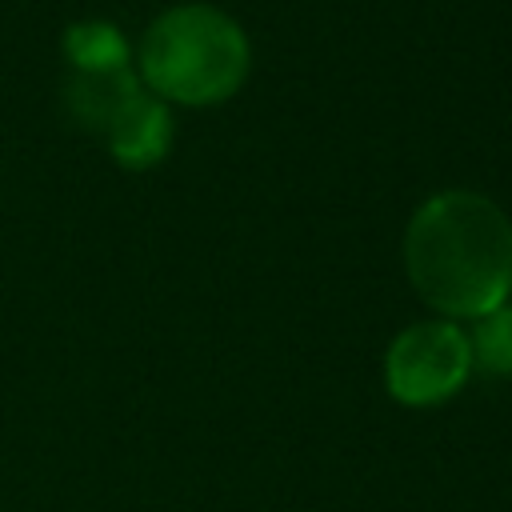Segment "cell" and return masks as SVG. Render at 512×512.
Returning a JSON list of instances; mask_svg holds the SVG:
<instances>
[{"mask_svg": "<svg viewBox=\"0 0 512 512\" xmlns=\"http://www.w3.org/2000/svg\"><path fill=\"white\" fill-rule=\"evenodd\" d=\"M404 268L436 312L480 320L512 296V220L480 192H436L408 220Z\"/></svg>", "mask_w": 512, "mask_h": 512, "instance_id": "obj_1", "label": "cell"}, {"mask_svg": "<svg viewBox=\"0 0 512 512\" xmlns=\"http://www.w3.org/2000/svg\"><path fill=\"white\" fill-rule=\"evenodd\" d=\"M136 60L140 80L156 100L188 108L220 104L248 76V36L212 4H180L148 24Z\"/></svg>", "mask_w": 512, "mask_h": 512, "instance_id": "obj_2", "label": "cell"}, {"mask_svg": "<svg viewBox=\"0 0 512 512\" xmlns=\"http://www.w3.org/2000/svg\"><path fill=\"white\" fill-rule=\"evenodd\" d=\"M472 372V348L456 320H424L404 328L384 356V388L392 400L424 408L448 400Z\"/></svg>", "mask_w": 512, "mask_h": 512, "instance_id": "obj_3", "label": "cell"}, {"mask_svg": "<svg viewBox=\"0 0 512 512\" xmlns=\"http://www.w3.org/2000/svg\"><path fill=\"white\" fill-rule=\"evenodd\" d=\"M104 144L124 168H152L156 160H164V152L172 144L168 104L156 100L148 88H140L128 100V108L112 120V128L104 132Z\"/></svg>", "mask_w": 512, "mask_h": 512, "instance_id": "obj_4", "label": "cell"}, {"mask_svg": "<svg viewBox=\"0 0 512 512\" xmlns=\"http://www.w3.org/2000/svg\"><path fill=\"white\" fill-rule=\"evenodd\" d=\"M140 92V76L132 68H112V72H68L64 84V108L68 116L104 136L112 128V120L128 108V100Z\"/></svg>", "mask_w": 512, "mask_h": 512, "instance_id": "obj_5", "label": "cell"}, {"mask_svg": "<svg viewBox=\"0 0 512 512\" xmlns=\"http://www.w3.org/2000/svg\"><path fill=\"white\" fill-rule=\"evenodd\" d=\"M64 56L72 72H112V68H128L132 52L120 28L104 20H84L64 32Z\"/></svg>", "mask_w": 512, "mask_h": 512, "instance_id": "obj_6", "label": "cell"}, {"mask_svg": "<svg viewBox=\"0 0 512 512\" xmlns=\"http://www.w3.org/2000/svg\"><path fill=\"white\" fill-rule=\"evenodd\" d=\"M468 348H472V368L512 380V304H500L488 316H480L476 328L468 332Z\"/></svg>", "mask_w": 512, "mask_h": 512, "instance_id": "obj_7", "label": "cell"}]
</instances>
